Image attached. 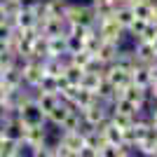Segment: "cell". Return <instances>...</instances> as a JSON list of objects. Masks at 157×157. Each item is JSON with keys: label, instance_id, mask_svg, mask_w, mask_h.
<instances>
[{"label": "cell", "instance_id": "obj_1", "mask_svg": "<svg viewBox=\"0 0 157 157\" xmlns=\"http://www.w3.org/2000/svg\"><path fill=\"white\" fill-rule=\"evenodd\" d=\"M71 26H85V28H94L96 26V10H94L89 2H73L66 10L63 17Z\"/></svg>", "mask_w": 157, "mask_h": 157}, {"label": "cell", "instance_id": "obj_2", "mask_svg": "<svg viewBox=\"0 0 157 157\" xmlns=\"http://www.w3.org/2000/svg\"><path fill=\"white\" fill-rule=\"evenodd\" d=\"M42 61H45V59H35V56H28V59L19 61V66H21V78H24V87L35 89V87L40 85V80H42V75H45Z\"/></svg>", "mask_w": 157, "mask_h": 157}, {"label": "cell", "instance_id": "obj_3", "mask_svg": "<svg viewBox=\"0 0 157 157\" xmlns=\"http://www.w3.org/2000/svg\"><path fill=\"white\" fill-rule=\"evenodd\" d=\"M82 113V127H89V129H96L98 124L108 122V115H110V105L103 103V101H94L92 105H87Z\"/></svg>", "mask_w": 157, "mask_h": 157}, {"label": "cell", "instance_id": "obj_4", "mask_svg": "<svg viewBox=\"0 0 157 157\" xmlns=\"http://www.w3.org/2000/svg\"><path fill=\"white\" fill-rule=\"evenodd\" d=\"M17 117L24 122L26 127H35V124H47V117L45 113L40 110V105L35 103V96L28 98L26 103H21L19 108H17V113H14Z\"/></svg>", "mask_w": 157, "mask_h": 157}, {"label": "cell", "instance_id": "obj_5", "mask_svg": "<svg viewBox=\"0 0 157 157\" xmlns=\"http://www.w3.org/2000/svg\"><path fill=\"white\" fill-rule=\"evenodd\" d=\"M96 31H98V35H101L105 42H115V45H122V40H124V35H127V31L115 21V14H113L110 19L98 21Z\"/></svg>", "mask_w": 157, "mask_h": 157}, {"label": "cell", "instance_id": "obj_6", "mask_svg": "<svg viewBox=\"0 0 157 157\" xmlns=\"http://www.w3.org/2000/svg\"><path fill=\"white\" fill-rule=\"evenodd\" d=\"M47 141H49V131H47V124H35V127H26L21 145H24L26 150H33V148H38V145L47 143Z\"/></svg>", "mask_w": 157, "mask_h": 157}, {"label": "cell", "instance_id": "obj_7", "mask_svg": "<svg viewBox=\"0 0 157 157\" xmlns=\"http://www.w3.org/2000/svg\"><path fill=\"white\" fill-rule=\"evenodd\" d=\"M103 80L113 89H124L131 82V73L120 68V66H115V63H110V66H105V71H103Z\"/></svg>", "mask_w": 157, "mask_h": 157}, {"label": "cell", "instance_id": "obj_8", "mask_svg": "<svg viewBox=\"0 0 157 157\" xmlns=\"http://www.w3.org/2000/svg\"><path fill=\"white\" fill-rule=\"evenodd\" d=\"M24 131H26V124H24L17 115H12L7 122L0 124V134H2L5 138H10V141H17V143L24 141Z\"/></svg>", "mask_w": 157, "mask_h": 157}, {"label": "cell", "instance_id": "obj_9", "mask_svg": "<svg viewBox=\"0 0 157 157\" xmlns=\"http://www.w3.org/2000/svg\"><path fill=\"white\" fill-rule=\"evenodd\" d=\"M38 31L42 33L45 38L66 35V31H68V21H66V19H54V17H47V19L38 26Z\"/></svg>", "mask_w": 157, "mask_h": 157}, {"label": "cell", "instance_id": "obj_10", "mask_svg": "<svg viewBox=\"0 0 157 157\" xmlns=\"http://www.w3.org/2000/svg\"><path fill=\"white\" fill-rule=\"evenodd\" d=\"M131 49H134V56H136V61H138V63H143V66H150L152 61L157 59V52H155V47H152V42L134 40Z\"/></svg>", "mask_w": 157, "mask_h": 157}, {"label": "cell", "instance_id": "obj_11", "mask_svg": "<svg viewBox=\"0 0 157 157\" xmlns=\"http://www.w3.org/2000/svg\"><path fill=\"white\" fill-rule=\"evenodd\" d=\"M12 24H14V28H19V31H24V28H38V19H35L33 10L28 7V2L21 5V10L17 12V17L12 19Z\"/></svg>", "mask_w": 157, "mask_h": 157}, {"label": "cell", "instance_id": "obj_12", "mask_svg": "<svg viewBox=\"0 0 157 157\" xmlns=\"http://www.w3.org/2000/svg\"><path fill=\"white\" fill-rule=\"evenodd\" d=\"M59 141L75 155V152L85 145V134H82V129H78V131H59Z\"/></svg>", "mask_w": 157, "mask_h": 157}, {"label": "cell", "instance_id": "obj_13", "mask_svg": "<svg viewBox=\"0 0 157 157\" xmlns=\"http://www.w3.org/2000/svg\"><path fill=\"white\" fill-rule=\"evenodd\" d=\"M122 96H124L127 101H131V103H136L138 108L143 110V108H145V101H148V89H143V87H136L134 82H129V85L124 87Z\"/></svg>", "mask_w": 157, "mask_h": 157}, {"label": "cell", "instance_id": "obj_14", "mask_svg": "<svg viewBox=\"0 0 157 157\" xmlns=\"http://www.w3.org/2000/svg\"><path fill=\"white\" fill-rule=\"evenodd\" d=\"M35 103L40 105V110L45 113V117L61 103V96L59 94H52V92H35Z\"/></svg>", "mask_w": 157, "mask_h": 157}, {"label": "cell", "instance_id": "obj_15", "mask_svg": "<svg viewBox=\"0 0 157 157\" xmlns=\"http://www.w3.org/2000/svg\"><path fill=\"white\" fill-rule=\"evenodd\" d=\"M120 47L122 45H115V42H101V47L96 49V54H94V59H98L103 66H110L113 61H115V56H117V52H120Z\"/></svg>", "mask_w": 157, "mask_h": 157}, {"label": "cell", "instance_id": "obj_16", "mask_svg": "<svg viewBox=\"0 0 157 157\" xmlns=\"http://www.w3.org/2000/svg\"><path fill=\"white\" fill-rule=\"evenodd\" d=\"M103 71H105V68H103ZM103 71H85V75H82V80H80V87L96 94L98 87L103 85Z\"/></svg>", "mask_w": 157, "mask_h": 157}, {"label": "cell", "instance_id": "obj_17", "mask_svg": "<svg viewBox=\"0 0 157 157\" xmlns=\"http://www.w3.org/2000/svg\"><path fill=\"white\" fill-rule=\"evenodd\" d=\"M131 82L136 87H143V89H148V87L152 85V78H150V68L143 63H136L134 68H131Z\"/></svg>", "mask_w": 157, "mask_h": 157}, {"label": "cell", "instance_id": "obj_18", "mask_svg": "<svg viewBox=\"0 0 157 157\" xmlns=\"http://www.w3.org/2000/svg\"><path fill=\"white\" fill-rule=\"evenodd\" d=\"M110 110L124 113V115H129V117H138V115H143V110H141V108H138L136 103L127 101L124 96H117V98H115V101L110 103Z\"/></svg>", "mask_w": 157, "mask_h": 157}, {"label": "cell", "instance_id": "obj_19", "mask_svg": "<svg viewBox=\"0 0 157 157\" xmlns=\"http://www.w3.org/2000/svg\"><path fill=\"white\" fill-rule=\"evenodd\" d=\"M2 85L10 89V92H14V89H21L24 87V78H21V66H12V68H5V82Z\"/></svg>", "mask_w": 157, "mask_h": 157}, {"label": "cell", "instance_id": "obj_20", "mask_svg": "<svg viewBox=\"0 0 157 157\" xmlns=\"http://www.w3.org/2000/svg\"><path fill=\"white\" fill-rule=\"evenodd\" d=\"M47 56H54V59L68 56V52H66V35L47 38Z\"/></svg>", "mask_w": 157, "mask_h": 157}, {"label": "cell", "instance_id": "obj_21", "mask_svg": "<svg viewBox=\"0 0 157 157\" xmlns=\"http://www.w3.org/2000/svg\"><path fill=\"white\" fill-rule=\"evenodd\" d=\"M113 63L131 73V68H134L138 61H136V56H134V49H131V47H120V52H117V56H115Z\"/></svg>", "mask_w": 157, "mask_h": 157}, {"label": "cell", "instance_id": "obj_22", "mask_svg": "<svg viewBox=\"0 0 157 157\" xmlns=\"http://www.w3.org/2000/svg\"><path fill=\"white\" fill-rule=\"evenodd\" d=\"M82 129V113L78 110V108H71V113L66 115V120L61 122L59 131H78Z\"/></svg>", "mask_w": 157, "mask_h": 157}, {"label": "cell", "instance_id": "obj_23", "mask_svg": "<svg viewBox=\"0 0 157 157\" xmlns=\"http://www.w3.org/2000/svg\"><path fill=\"white\" fill-rule=\"evenodd\" d=\"M94 101H98V96H96V94H94V92H89V89H82V87H80L71 105H73V108H78V110H85L87 105H92Z\"/></svg>", "mask_w": 157, "mask_h": 157}, {"label": "cell", "instance_id": "obj_24", "mask_svg": "<svg viewBox=\"0 0 157 157\" xmlns=\"http://www.w3.org/2000/svg\"><path fill=\"white\" fill-rule=\"evenodd\" d=\"M71 108H73V105H68V103H63V101H61V103L56 105L49 115H47V124H52V127H56V129H59L61 122L66 120V115L71 113Z\"/></svg>", "mask_w": 157, "mask_h": 157}, {"label": "cell", "instance_id": "obj_25", "mask_svg": "<svg viewBox=\"0 0 157 157\" xmlns=\"http://www.w3.org/2000/svg\"><path fill=\"white\" fill-rule=\"evenodd\" d=\"M131 12L136 19L150 21V12H152V0H131Z\"/></svg>", "mask_w": 157, "mask_h": 157}, {"label": "cell", "instance_id": "obj_26", "mask_svg": "<svg viewBox=\"0 0 157 157\" xmlns=\"http://www.w3.org/2000/svg\"><path fill=\"white\" fill-rule=\"evenodd\" d=\"M47 5V17H54V19H63L66 10L71 5V0H45Z\"/></svg>", "mask_w": 157, "mask_h": 157}, {"label": "cell", "instance_id": "obj_27", "mask_svg": "<svg viewBox=\"0 0 157 157\" xmlns=\"http://www.w3.org/2000/svg\"><path fill=\"white\" fill-rule=\"evenodd\" d=\"M82 75H85V71H82L80 66H73L71 61H66V66H63V80L68 82V85H80Z\"/></svg>", "mask_w": 157, "mask_h": 157}, {"label": "cell", "instance_id": "obj_28", "mask_svg": "<svg viewBox=\"0 0 157 157\" xmlns=\"http://www.w3.org/2000/svg\"><path fill=\"white\" fill-rule=\"evenodd\" d=\"M92 54L87 52V49H80V52H75V54H68V61H71L73 66H80V68H82V71H85L87 66L92 63Z\"/></svg>", "mask_w": 157, "mask_h": 157}, {"label": "cell", "instance_id": "obj_29", "mask_svg": "<svg viewBox=\"0 0 157 157\" xmlns=\"http://www.w3.org/2000/svg\"><path fill=\"white\" fill-rule=\"evenodd\" d=\"M108 120H110V122H113L115 127H120V129H127V127H131V124H134V120H136V117H129V115H124V113L110 110Z\"/></svg>", "mask_w": 157, "mask_h": 157}, {"label": "cell", "instance_id": "obj_30", "mask_svg": "<svg viewBox=\"0 0 157 157\" xmlns=\"http://www.w3.org/2000/svg\"><path fill=\"white\" fill-rule=\"evenodd\" d=\"M136 19V17H134V12H131V7H124V10H115V21H117L120 26L124 28H129L131 26V21Z\"/></svg>", "mask_w": 157, "mask_h": 157}, {"label": "cell", "instance_id": "obj_31", "mask_svg": "<svg viewBox=\"0 0 157 157\" xmlns=\"http://www.w3.org/2000/svg\"><path fill=\"white\" fill-rule=\"evenodd\" d=\"M0 7H2L5 17L12 21L14 17H17V12L21 10V2H17V0H0Z\"/></svg>", "mask_w": 157, "mask_h": 157}, {"label": "cell", "instance_id": "obj_32", "mask_svg": "<svg viewBox=\"0 0 157 157\" xmlns=\"http://www.w3.org/2000/svg\"><path fill=\"white\" fill-rule=\"evenodd\" d=\"M14 24L10 19H5V21H0V42H10V38L14 35Z\"/></svg>", "mask_w": 157, "mask_h": 157}, {"label": "cell", "instance_id": "obj_33", "mask_svg": "<svg viewBox=\"0 0 157 157\" xmlns=\"http://www.w3.org/2000/svg\"><path fill=\"white\" fill-rule=\"evenodd\" d=\"M52 155H54V157H75V155H73V152H71V150H68V148H66V145L59 141V138H56V141L52 143Z\"/></svg>", "mask_w": 157, "mask_h": 157}, {"label": "cell", "instance_id": "obj_34", "mask_svg": "<svg viewBox=\"0 0 157 157\" xmlns=\"http://www.w3.org/2000/svg\"><path fill=\"white\" fill-rule=\"evenodd\" d=\"M120 145H110V143H103L101 148H98V157H117L120 155Z\"/></svg>", "mask_w": 157, "mask_h": 157}, {"label": "cell", "instance_id": "obj_35", "mask_svg": "<svg viewBox=\"0 0 157 157\" xmlns=\"http://www.w3.org/2000/svg\"><path fill=\"white\" fill-rule=\"evenodd\" d=\"M12 115H14V108L10 105V101H7V98H5V101H0V124L7 122Z\"/></svg>", "mask_w": 157, "mask_h": 157}, {"label": "cell", "instance_id": "obj_36", "mask_svg": "<svg viewBox=\"0 0 157 157\" xmlns=\"http://www.w3.org/2000/svg\"><path fill=\"white\" fill-rule=\"evenodd\" d=\"M75 157H98V150L92 148V145H82V148L75 152Z\"/></svg>", "mask_w": 157, "mask_h": 157}, {"label": "cell", "instance_id": "obj_37", "mask_svg": "<svg viewBox=\"0 0 157 157\" xmlns=\"http://www.w3.org/2000/svg\"><path fill=\"white\" fill-rule=\"evenodd\" d=\"M113 0H89V5L94 7V10H101V7H108Z\"/></svg>", "mask_w": 157, "mask_h": 157}, {"label": "cell", "instance_id": "obj_38", "mask_svg": "<svg viewBox=\"0 0 157 157\" xmlns=\"http://www.w3.org/2000/svg\"><path fill=\"white\" fill-rule=\"evenodd\" d=\"M148 98H150L152 103H157V82H152V85L148 87Z\"/></svg>", "mask_w": 157, "mask_h": 157}, {"label": "cell", "instance_id": "obj_39", "mask_svg": "<svg viewBox=\"0 0 157 157\" xmlns=\"http://www.w3.org/2000/svg\"><path fill=\"white\" fill-rule=\"evenodd\" d=\"M148 120H150V124L157 129V103H152V110L148 113Z\"/></svg>", "mask_w": 157, "mask_h": 157}, {"label": "cell", "instance_id": "obj_40", "mask_svg": "<svg viewBox=\"0 0 157 157\" xmlns=\"http://www.w3.org/2000/svg\"><path fill=\"white\" fill-rule=\"evenodd\" d=\"M150 21L157 24V0H152V12H150Z\"/></svg>", "mask_w": 157, "mask_h": 157}, {"label": "cell", "instance_id": "obj_41", "mask_svg": "<svg viewBox=\"0 0 157 157\" xmlns=\"http://www.w3.org/2000/svg\"><path fill=\"white\" fill-rule=\"evenodd\" d=\"M7 52H12V49H10V45H7V42H0V56H5Z\"/></svg>", "mask_w": 157, "mask_h": 157}, {"label": "cell", "instance_id": "obj_42", "mask_svg": "<svg viewBox=\"0 0 157 157\" xmlns=\"http://www.w3.org/2000/svg\"><path fill=\"white\" fill-rule=\"evenodd\" d=\"M7 94H10V89H7L5 85H0V101H5V98H7Z\"/></svg>", "mask_w": 157, "mask_h": 157}, {"label": "cell", "instance_id": "obj_43", "mask_svg": "<svg viewBox=\"0 0 157 157\" xmlns=\"http://www.w3.org/2000/svg\"><path fill=\"white\" fill-rule=\"evenodd\" d=\"M117 157H134V152H131V150H127V148H122Z\"/></svg>", "mask_w": 157, "mask_h": 157}, {"label": "cell", "instance_id": "obj_44", "mask_svg": "<svg viewBox=\"0 0 157 157\" xmlns=\"http://www.w3.org/2000/svg\"><path fill=\"white\" fill-rule=\"evenodd\" d=\"M12 157H28V150H19V152H14Z\"/></svg>", "mask_w": 157, "mask_h": 157}, {"label": "cell", "instance_id": "obj_45", "mask_svg": "<svg viewBox=\"0 0 157 157\" xmlns=\"http://www.w3.org/2000/svg\"><path fill=\"white\" fill-rule=\"evenodd\" d=\"M2 82H5V71L0 68V85H2Z\"/></svg>", "mask_w": 157, "mask_h": 157}, {"label": "cell", "instance_id": "obj_46", "mask_svg": "<svg viewBox=\"0 0 157 157\" xmlns=\"http://www.w3.org/2000/svg\"><path fill=\"white\" fill-rule=\"evenodd\" d=\"M7 17H5V12H2V7H0V21H5Z\"/></svg>", "mask_w": 157, "mask_h": 157}, {"label": "cell", "instance_id": "obj_47", "mask_svg": "<svg viewBox=\"0 0 157 157\" xmlns=\"http://www.w3.org/2000/svg\"><path fill=\"white\" fill-rule=\"evenodd\" d=\"M152 47H155V52H157V35H155V40H152Z\"/></svg>", "mask_w": 157, "mask_h": 157}, {"label": "cell", "instance_id": "obj_48", "mask_svg": "<svg viewBox=\"0 0 157 157\" xmlns=\"http://www.w3.org/2000/svg\"><path fill=\"white\" fill-rule=\"evenodd\" d=\"M17 2H21V5H24V2H28V0H17Z\"/></svg>", "mask_w": 157, "mask_h": 157}, {"label": "cell", "instance_id": "obj_49", "mask_svg": "<svg viewBox=\"0 0 157 157\" xmlns=\"http://www.w3.org/2000/svg\"><path fill=\"white\" fill-rule=\"evenodd\" d=\"M155 157H157V155H155Z\"/></svg>", "mask_w": 157, "mask_h": 157}]
</instances>
